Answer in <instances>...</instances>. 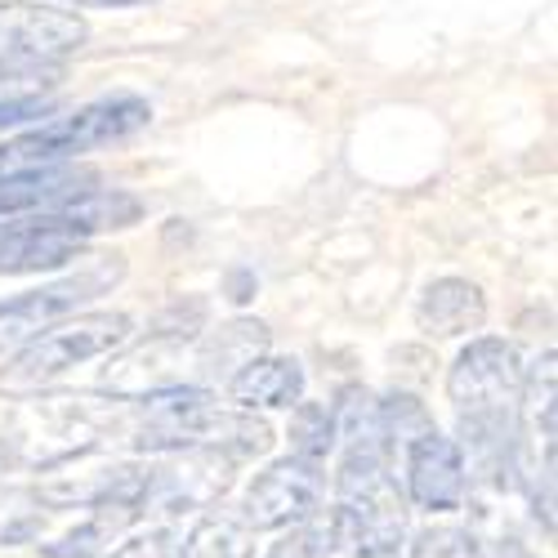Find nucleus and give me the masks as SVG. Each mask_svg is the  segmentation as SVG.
<instances>
[{
  "label": "nucleus",
  "instance_id": "14",
  "mask_svg": "<svg viewBox=\"0 0 558 558\" xmlns=\"http://www.w3.org/2000/svg\"><path fill=\"white\" fill-rule=\"evenodd\" d=\"M291 447L300 460L322 464L327 451L336 447V411L322 402H295V421H291Z\"/></svg>",
  "mask_w": 558,
  "mask_h": 558
},
{
  "label": "nucleus",
  "instance_id": "7",
  "mask_svg": "<svg viewBox=\"0 0 558 558\" xmlns=\"http://www.w3.org/2000/svg\"><path fill=\"white\" fill-rule=\"evenodd\" d=\"M317 505H322V474H317V464H308L300 456L277 460L246 492V527H255V532L295 527V523L313 519Z\"/></svg>",
  "mask_w": 558,
  "mask_h": 558
},
{
  "label": "nucleus",
  "instance_id": "6",
  "mask_svg": "<svg viewBox=\"0 0 558 558\" xmlns=\"http://www.w3.org/2000/svg\"><path fill=\"white\" fill-rule=\"evenodd\" d=\"M85 19L32 0L0 5V63H54L85 45Z\"/></svg>",
  "mask_w": 558,
  "mask_h": 558
},
{
  "label": "nucleus",
  "instance_id": "12",
  "mask_svg": "<svg viewBox=\"0 0 558 558\" xmlns=\"http://www.w3.org/2000/svg\"><path fill=\"white\" fill-rule=\"evenodd\" d=\"M130 523H138V514H134L130 505L99 500L95 505V519L81 523L76 532H68L63 541L45 545V558H112L121 549V536H125Z\"/></svg>",
  "mask_w": 558,
  "mask_h": 558
},
{
  "label": "nucleus",
  "instance_id": "1",
  "mask_svg": "<svg viewBox=\"0 0 558 558\" xmlns=\"http://www.w3.org/2000/svg\"><path fill=\"white\" fill-rule=\"evenodd\" d=\"M447 393L460 415V434L470 442L474 470L487 487H519V398L523 366L505 340H474L451 366Z\"/></svg>",
  "mask_w": 558,
  "mask_h": 558
},
{
  "label": "nucleus",
  "instance_id": "10",
  "mask_svg": "<svg viewBox=\"0 0 558 558\" xmlns=\"http://www.w3.org/2000/svg\"><path fill=\"white\" fill-rule=\"evenodd\" d=\"M228 398L255 411V407H295L304 398V371L295 357H255L228 380Z\"/></svg>",
  "mask_w": 558,
  "mask_h": 558
},
{
  "label": "nucleus",
  "instance_id": "3",
  "mask_svg": "<svg viewBox=\"0 0 558 558\" xmlns=\"http://www.w3.org/2000/svg\"><path fill=\"white\" fill-rule=\"evenodd\" d=\"M148 121H153V108H148V99H138V95L95 99V104H85V108L68 112V117L40 121L36 130L10 138V144H0V174L36 170V166H59L68 157L121 144V138L138 134Z\"/></svg>",
  "mask_w": 558,
  "mask_h": 558
},
{
  "label": "nucleus",
  "instance_id": "19",
  "mask_svg": "<svg viewBox=\"0 0 558 558\" xmlns=\"http://www.w3.org/2000/svg\"><path fill=\"white\" fill-rule=\"evenodd\" d=\"M59 112L54 99L40 95H0V130L5 125H27V121H50Z\"/></svg>",
  "mask_w": 558,
  "mask_h": 558
},
{
  "label": "nucleus",
  "instance_id": "8",
  "mask_svg": "<svg viewBox=\"0 0 558 558\" xmlns=\"http://www.w3.org/2000/svg\"><path fill=\"white\" fill-rule=\"evenodd\" d=\"M464 487H470V478H464V456L451 438L429 429L407 447V492L421 509H434V514L460 509Z\"/></svg>",
  "mask_w": 558,
  "mask_h": 558
},
{
  "label": "nucleus",
  "instance_id": "20",
  "mask_svg": "<svg viewBox=\"0 0 558 558\" xmlns=\"http://www.w3.org/2000/svg\"><path fill=\"white\" fill-rule=\"evenodd\" d=\"M76 10H130V5H153V0H68Z\"/></svg>",
  "mask_w": 558,
  "mask_h": 558
},
{
  "label": "nucleus",
  "instance_id": "2",
  "mask_svg": "<svg viewBox=\"0 0 558 558\" xmlns=\"http://www.w3.org/2000/svg\"><path fill=\"white\" fill-rule=\"evenodd\" d=\"M144 451H232V456H259L268 451L272 434L264 421H251L242 411H223L206 389H153L144 398V425L134 438Z\"/></svg>",
  "mask_w": 558,
  "mask_h": 558
},
{
  "label": "nucleus",
  "instance_id": "11",
  "mask_svg": "<svg viewBox=\"0 0 558 558\" xmlns=\"http://www.w3.org/2000/svg\"><path fill=\"white\" fill-rule=\"evenodd\" d=\"M483 317H487L483 291L464 282V277H442L421 300V327L429 336H470L483 327Z\"/></svg>",
  "mask_w": 558,
  "mask_h": 558
},
{
  "label": "nucleus",
  "instance_id": "13",
  "mask_svg": "<svg viewBox=\"0 0 558 558\" xmlns=\"http://www.w3.org/2000/svg\"><path fill=\"white\" fill-rule=\"evenodd\" d=\"M268 344V331L259 327V322H232V327H219L202 353V371H210V376H238V371L246 362L259 357V349Z\"/></svg>",
  "mask_w": 558,
  "mask_h": 558
},
{
  "label": "nucleus",
  "instance_id": "16",
  "mask_svg": "<svg viewBox=\"0 0 558 558\" xmlns=\"http://www.w3.org/2000/svg\"><path fill=\"white\" fill-rule=\"evenodd\" d=\"M183 558H246V532L228 519H206L189 536Z\"/></svg>",
  "mask_w": 558,
  "mask_h": 558
},
{
  "label": "nucleus",
  "instance_id": "15",
  "mask_svg": "<svg viewBox=\"0 0 558 558\" xmlns=\"http://www.w3.org/2000/svg\"><path fill=\"white\" fill-rule=\"evenodd\" d=\"M45 500L32 487H0V545H23L45 527Z\"/></svg>",
  "mask_w": 558,
  "mask_h": 558
},
{
  "label": "nucleus",
  "instance_id": "4",
  "mask_svg": "<svg viewBox=\"0 0 558 558\" xmlns=\"http://www.w3.org/2000/svg\"><path fill=\"white\" fill-rule=\"evenodd\" d=\"M130 317L125 313H81V317H63L50 331H40L36 340H27L19 349V357L0 371V389L5 393H32L45 389L50 380L68 376L72 366L104 357L112 349H121L130 340Z\"/></svg>",
  "mask_w": 558,
  "mask_h": 558
},
{
  "label": "nucleus",
  "instance_id": "5",
  "mask_svg": "<svg viewBox=\"0 0 558 558\" xmlns=\"http://www.w3.org/2000/svg\"><path fill=\"white\" fill-rule=\"evenodd\" d=\"M121 272H125L121 255H108V259H95L89 268L63 277V282H50V287H40V291H23L14 300H0V353H5V349H23L40 331H50L54 322L72 317L85 300H95L108 287H117Z\"/></svg>",
  "mask_w": 558,
  "mask_h": 558
},
{
  "label": "nucleus",
  "instance_id": "9",
  "mask_svg": "<svg viewBox=\"0 0 558 558\" xmlns=\"http://www.w3.org/2000/svg\"><path fill=\"white\" fill-rule=\"evenodd\" d=\"M89 189H99V174L81 166H36V170L0 174V219L45 215Z\"/></svg>",
  "mask_w": 558,
  "mask_h": 558
},
{
  "label": "nucleus",
  "instance_id": "17",
  "mask_svg": "<svg viewBox=\"0 0 558 558\" xmlns=\"http://www.w3.org/2000/svg\"><path fill=\"white\" fill-rule=\"evenodd\" d=\"M331 541H336V527L295 523L291 536H282L268 549V558H331Z\"/></svg>",
  "mask_w": 558,
  "mask_h": 558
},
{
  "label": "nucleus",
  "instance_id": "18",
  "mask_svg": "<svg viewBox=\"0 0 558 558\" xmlns=\"http://www.w3.org/2000/svg\"><path fill=\"white\" fill-rule=\"evenodd\" d=\"M415 558H483L478 541L456 527H429L415 541Z\"/></svg>",
  "mask_w": 558,
  "mask_h": 558
}]
</instances>
